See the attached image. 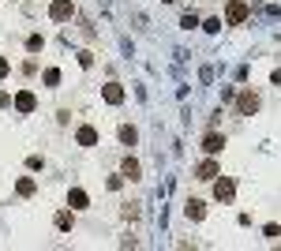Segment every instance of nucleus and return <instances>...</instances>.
Instances as JSON below:
<instances>
[{
	"label": "nucleus",
	"mask_w": 281,
	"mask_h": 251,
	"mask_svg": "<svg viewBox=\"0 0 281 251\" xmlns=\"http://www.w3.org/2000/svg\"><path fill=\"white\" fill-rule=\"evenodd\" d=\"M263 233H266V240H278V236H281V229H278V225H266Z\"/></svg>",
	"instance_id": "nucleus-22"
},
{
	"label": "nucleus",
	"mask_w": 281,
	"mask_h": 251,
	"mask_svg": "<svg viewBox=\"0 0 281 251\" xmlns=\"http://www.w3.org/2000/svg\"><path fill=\"white\" fill-rule=\"evenodd\" d=\"M139 173H142V165L131 157V154H127L124 161H120V176H124V180H139Z\"/></svg>",
	"instance_id": "nucleus-9"
},
{
	"label": "nucleus",
	"mask_w": 281,
	"mask_h": 251,
	"mask_svg": "<svg viewBox=\"0 0 281 251\" xmlns=\"http://www.w3.org/2000/svg\"><path fill=\"white\" fill-rule=\"evenodd\" d=\"M180 27H184V30H195V27H199V15H191V12H187V15L180 19Z\"/></svg>",
	"instance_id": "nucleus-19"
},
{
	"label": "nucleus",
	"mask_w": 281,
	"mask_h": 251,
	"mask_svg": "<svg viewBox=\"0 0 281 251\" xmlns=\"http://www.w3.org/2000/svg\"><path fill=\"white\" fill-rule=\"evenodd\" d=\"M27 49H30V53H42V49H45V38H42V34H30V38H27Z\"/></svg>",
	"instance_id": "nucleus-16"
},
{
	"label": "nucleus",
	"mask_w": 281,
	"mask_h": 251,
	"mask_svg": "<svg viewBox=\"0 0 281 251\" xmlns=\"http://www.w3.org/2000/svg\"><path fill=\"white\" fill-rule=\"evenodd\" d=\"M42 83H45V86H60V71H56V68H45Z\"/></svg>",
	"instance_id": "nucleus-17"
},
{
	"label": "nucleus",
	"mask_w": 281,
	"mask_h": 251,
	"mask_svg": "<svg viewBox=\"0 0 281 251\" xmlns=\"http://www.w3.org/2000/svg\"><path fill=\"white\" fill-rule=\"evenodd\" d=\"M101 98L109 101V105H120V101H124V86L120 83H105L101 86Z\"/></svg>",
	"instance_id": "nucleus-10"
},
{
	"label": "nucleus",
	"mask_w": 281,
	"mask_h": 251,
	"mask_svg": "<svg viewBox=\"0 0 281 251\" xmlns=\"http://www.w3.org/2000/svg\"><path fill=\"white\" fill-rule=\"evenodd\" d=\"M203 30H206V34H218V30H221V19H206V23H203Z\"/></svg>",
	"instance_id": "nucleus-20"
},
{
	"label": "nucleus",
	"mask_w": 281,
	"mask_h": 251,
	"mask_svg": "<svg viewBox=\"0 0 281 251\" xmlns=\"http://www.w3.org/2000/svg\"><path fill=\"white\" fill-rule=\"evenodd\" d=\"M8 71H12V60H8V56H0V79H4Z\"/></svg>",
	"instance_id": "nucleus-23"
},
{
	"label": "nucleus",
	"mask_w": 281,
	"mask_h": 251,
	"mask_svg": "<svg viewBox=\"0 0 281 251\" xmlns=\"http://www.w3.org/2000/svg\"><path fill=\"white\" fill-rule=\"evenodd\" d=\"M203 150H206V154H221L225 150V135H218V131L203 135Z\"/></svg>",
	"instance_id": "nucleus-12"
},
{
	"label": "nucleus",
	"mask_w": 281,
	"mask_h": 251,
	"mask_svg": "<svg viewBox=\"0 0 281 251\" xmlns=\"http://www.w3.org/2000/svg\"><path fill=\"white\" fill-rule=\"evenodd\" d=\"M53 225L60 229V233H71V225H75V214H71V210H60V214L53 218Z\"/></svg>",
	"instance_id": "nucleus-13"
},
{
	"label": "nucleus",
	"mask_w": 281,
	"mask_h": 251,
	"mask_svg": "<svg viewBox=\"0 0 281 251\" xmlns=\"http://www.w3.org/2000/svg\"><path fill=\"white\" fill-rule=\"evenodd\" d=\"M184 214H187V221H203L206 218V203L203 199H187L184 203Z\"/></svg>",
	"instance_id": "nucleus-7"
},
{
	"label": "nucleus",
	"mask_w": 281,
	"mask_h": 251,
	"mask_svg": "<svg viewBox=\"0 0 281 251\" xmlns=\"http://www.w3.org/2000/svg\"><path fill=\"white\" fill-rule=\"evenodd\" d=\"M116 135H120V142H124V146H135V142H139V131H135L131 124H120V131H116Z\"/></svg>",
	"instance_id": "nucleus-14"
},
{
	"label": "nucleus",
	"mask_w": 281,
	"mask_h": 251,
	"mask_svg": "<svg viewBox=\"0 0 281 251\" xmlns=\"http://www.w3.org/2000/svg\"><path fill=\"white\" fill-rule=\"evenodd\" d=\"M161 4H172V0H161Z\"/></svg>",
	"instance_id": "nucleus-24"
},
{
	"label": "nucleus",
	"mask_w": 281,
	"mask_h": 251,
	"mask_svg": "<svg viewBox=\"0 0 281 251\" xmlns=\"http://www.w3.org/2000/svg\"><path fill=\"white\" fill-rule=\"evenodd\" d=\"M214 199L225 203V206L236 199V184H233V176H218V180H214Z\"/></svg>",
	"instance_id": "nucleus-3"
},
{
	"label": "nucleus",
	"mask_w": 281,
	"mask_h": 251,
	"mask_svg": "<svg viewBox=\"0 0 281 251\" xmlns=\"http://www.w3.org/2000/svg\"><path fill=\"white\" fill-rule=\"evenodd\" d=\"M236 112L240 116H251V112H259V94H255L251 86H244L236 94Z\"/></svg>",
	"instance_id": "nucleus-2"
},
{
	"label": "nucleus",
	"mask_w": 281,
	"mask_h": 251,
	"mask_svg": "<svg viewBox=\"0 0 281 251\" xmlns=\"http://www.w3.org/2000/svg\"><path fill=\"white\" fill-rule=\"evenodd\" d=\"M248 15H251V4H248V0H229V4H225V27L248 23Z\"/></svg>",
	"instance_id": "nucleus-1"
},
{
	"label": "nucleus",
	"mask_w": 281,
	"mask_h": 251,
	"mask_svg": "<svg viewBox=\"0 0 281 251\" xmlns=\"http://www.w3.org/2000/svg\"><path fill=\"white\" fill-rule=\"evenodd\" d=\"M71 15H75V4H71V0H53V4H49V19H53V23H68Z\"/></svg>",
	"instance_id": "nucleus-4"
},
{
	"label": "nucleus",
	"mask_w": 281,
	"mask_h": 251,
	"mask_svg": "<svg viewBox=\"0 0 281 251\" xmlns=\"http://www.w3.org/2000/svg\"><path fill=\"white\" fill-rule=\"evenodd\" d=\"M12 105H15V112H23V116H27V112H34V109H38V98H34L30 90H19Z\"/></svg>",
	"instance_id": "nucleus-6"
},
{
	"label": "nucleus",
	"mask_w": 281,
	"mask_h": 251,
	"mask_svg": "<svg viewBox=\"0 0 281 251\" xmlns=\"http://www.w3.org/2000/svg\"><path fill=\"white\" fill-rule=\"evenodd\" d=\"M27 169H30V173L45 169V157H42V154H30V157H27Z\"/></svg>",
	"instance_id": "nucleus-18"
},
{
	"label": "nucleus",
	"mask_w": 281,
	"mask_h": 251,
	"mask_svg": "<svg viewBox=\"0 0 281 251\" xmlns=\"http://www.w3.org/2000/svg\"><path fill=\"white\" fill-rule=\"evenodd\" d=\"M195 176H199V180H210V184L221 176V165L214 161V154L206 157V161H199V165H195Z\"/></svg>",
	"instance_id": "nucleus-5"
},
{
	"label": "nucleus",
	"mask_w": 281,
	"mask_h": 251,
	"mask_svg": "<svg viewBox=\"0 0 281 251\" xmlns=\"http://www.w3.org/2000/svg\"><path fill=\"white\" fill-rule=\"evenodd\" d=\"M79 64H83V68H94V53H90V49H83V53H79Z\"/></svg>",
	"instance_id": "nucleus-21"
},
{
	"label": "nucleus",
	"mask_w": 281,
	"mask_h": 251,
	"mask_svg": "<svg viewBox=\"0 0 281 251\" xmlns=\"http://www.w3.org/2000/svg\"><path fill=\"white\" fill-rule=\"evenodd\" d=\"M75 142H79V146H98V127L83 124L79 131H75Z\"/></svg>",
	"instance_id": "nucleus-8"
},
{
	"label": "nucleus",
	"mask_w": 281,
	"mask_h": 251,
	"mask_svg": "<svg viewBox=\"0 0 281 251\" xmlns=\"http://www.w3.org/2000/svg\"><path fill=\"white\" fill-rule=\"evenodd\" d=\"M15 191H19V195H23V199H30V195H34V191H38V184L30 180V176H23V180L15 184Z\"/></svg>",
	"instance_id": "nucleus-15"
},
{
	"label": "nucleus",
	"mask_w": 281,
	"mask_h": 251,
	"mask_svg": "<svg viewBox=\"0 0 281 251\" xmlns=\"http://www.w3.org/2000/svg\"><path fill=\"white\" fill-rule=\"evenodd\" d=\"M68 206L71 210H86V206H90V195H86L83 188H71V191H68Z\"/></svg>",
	"instance_id": "nucleus-11"
}]
</instances>
